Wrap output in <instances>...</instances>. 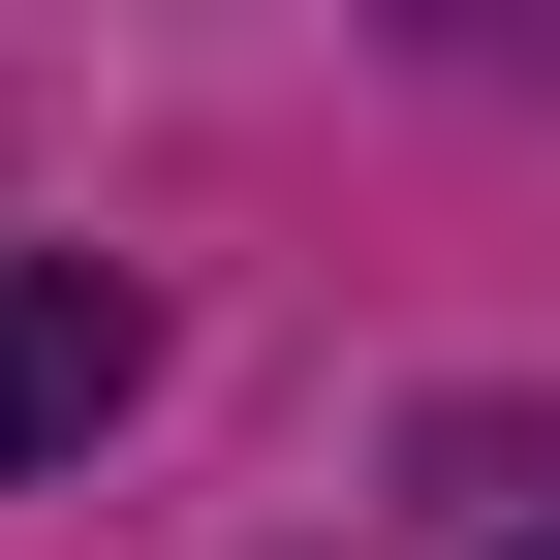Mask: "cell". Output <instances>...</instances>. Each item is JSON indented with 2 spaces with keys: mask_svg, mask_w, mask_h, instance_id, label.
Returning a JSON list of instances; mask_svg holds the SVG:
<instances>
[{
  "mask_svg": "<svg viewBox=\"0 0 560 560\" xmlns=\"http://www.w3.org/2000/svg\"><path fill=\"white\" fill-rule=\"evenodd\" d=\"M156 405V280L125 249H0V467H94Z\"/></svg>",
  "mask_w": 560,
  "mask_h": 560,
  "instance_id": "obj_1",
  "label": "cell"
},
{
  "mask_svg": "<svg viewBox=\"0 0 560 560\" xmlns=\"http://www.w3.org/2000/svg\"><path fill=\"white\" fill-rule=\"evenodd\" d=\"M499 560H560V529H499Z\"/></svg>",
  "mask_w": 560,
  "mask_h": 560,
  "instance_id": "obj_2",
  "label": "cell"
}]
</instances>
